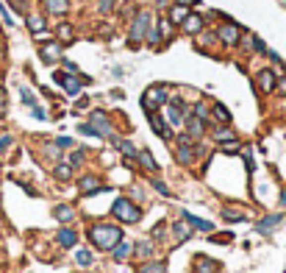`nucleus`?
<instances>
[{
	"label": "nucleus",
	"instance_id": "1",
	"mask_svg": "<svg viewBox=\"0 0 286 273\" xmlns=\"http://www.w3.org/2000/svg\"><path fill=\"white\" fill-rule=\"evenodd\" d=\"M86 234H89L92 245L100 248V251H112L114 245L122 240V229H119V226H112V223H95Z\"/></svg>",
	"mask_w": 286,
	"mask_h": 273
},
{
	"label": "nucleus",
	"instance_id": "2",
	"mask_svg": "<svg viewBox=\"0 0 286 273\" xmlns=\"http://www.w3.org/2000/svg\"><path fill=\"white\" fill-rule=\"evenodd\" d=\"M153 28V11L150 8H139L136 14L131 17V28H128V45L131 48H139L145 42L147 31Z\"/></svg>",
	"mask_w": 286,
	"mask_h": 273
},
{
	"label": "nucleus",
	"instance_id": "3",
	"mask_svg": "<svg viewBox=\"0 0 286 273\" xmlns=\"http://www.w3.org/2000/svg\"><path fill=\"white\" fill-rule=\"evenodd\" d=\"M167 100H170V87L167 84H153L150 90L142 92V109H145V114L159 112Z\"/></svg>",
	"mask_w": 286,
	"mask_h": 273
},
{
	"label": "nucleus",
	"instance_id": "4",
	"mask_svg": "<svg viewBox=\"0 0 286 273\" xmlns=\"http://www.w3.org/2000/svg\"><path fill=\"white\" fill-rule=\"evenodd\" d=\"M112 215L117 217L119 223H139L142 220V209L133 201H128V198H117V201H114Z\"/></svg>",
	"mask_w": 286,
	"mask_h": 273
},
{
	"label": "nucleus",
	"instance_id": "5",
	"mask_svg": "<svg viewBox=\"0 0 286 273\" xmlns=\"http://www.w3.org/2000/svg\"><path fill=\"white\" fill-rule=\"evenodd\" d=\"M217 39L225 45V48H236L239 45V39H242V25H236L233 20H220V25H217Z\"/></svg>",
	"mask_w": 286,
	"mask_h": 273
},
{
	"label": "nucleus",
	"instance_id": "6",
	"mask_svg": "<svg viewBox=\"0 0 286 273\" xmlns=\"http://www.w3.org/2000/svg\"><path fill=\"white\" fill-rule=\"evenodd\" d=\"M53 78H56V84L61 87L67 95H78V92H81V84H89L92 81V78H86V76H75V73H64V70H58Z\"/></svg>",
	"mask_w": 286,
	"mask_h": 273
},
{
	"label": "nucleus",
	"instance_id": "7",
	"mask_svg": "<svg viewBox=\"0 0 286 273\" xmlns=\"http://www.w3.org/2000/svg\"><path fill=\"white\" fill-rule=\"evenodd\" d=\"M39 59H42L45 64H56L61 62V42L58 39H45L42 45H39Z\"/></svg>",
	"mask_w": 286,
	"mask_h": 273
},
{
	"label": "nucleus",
	"instance_id": "8",
	"mask_svg": "<svg viewBox=\"0 0 286 273\" xmlns=\"http://www.w3.org/2000/svg\"><path fill=\"white\" fill-rule=\"evenodd\" d=\"M164 106H167V117H164V120H167L170 126H181L183 120H186V103H183L181 98L167 100Z\"/></svg>",
	"mask_w": 286,
	"mask_h": 273
},
{
	"label": "nucleus",
	"instance_id": "9",
	"mask_svg": "<svg viewBox=\"0 0 286 273\" xmlns=\"http://www.w3.org/2000/svg\"><path fill=\"white\" fill-rule=\"evenodd\" d=\"M275 84H278V76H275V70H270V67H264V70L256 73V87L261 95H272L275 92Z\"/></svg>",
	"mask_w": 286,
	"mask_h": 273
},
{
	"label": "nucleus",
	"instance_id": "10",
	"mask_svg": "<svg viewBox=\"0 0 286 273\" xmlns=\"http://www.w3.org/2000/svg\"><path fill=\"white\" fill-rule=\"evenodd\" d=\"M181 31L189 36H197L206 31V14H197V11H189V17L181 22Z\"/></svg>",
	"mask_w": 286,
	"mask_h": 273
},
{
	"label": "nucleus",
	"instance_id": "11",
	"mask_svg": "<svg viewBox=\"0 0 286 273\" xmlns=\"http://www.w3.org/2000/svg\"><path fill=\"white\" fill-rule=\"evenodd\" d=\"M78 189H81L84 195H95V192H103V189H109V187L103 184V179H100V176L89 173V176H81V182H78Z\"/></svg>",
	"mask_w": 286,
	"mask_h": 273
},
{
	"label": "nucleus",
	"instance_id": "12",
	"mask_svg": "<svg viewBox=\"0 0 286 273\" xmlns=\"http://www.w3.org/2000/svg\"><path fill=\"white\" fill-rule=\"evenodd\" d=\"M156 31H159L161 45H167L170 39H172V34H175V25H172V20H170L167 14H159L156 17Z\"/></svg>",
	"mask_w": 286,
	"mask_h": 273
},
{
	"label": "nucleus",
	"instance_id": "13",
	"mask_svg": "<svg viewBox=\"0 0 286 273\" xmlns=\"http://www.w3.org/2000/svg\"><path fill=\"white\" fill-rule=\"evenodd\" d=\"M147 120H150V126H153V131L159 134L161 140H170L172 137V128H170V123L164 117H161L159 112H153V114H147Z\"/></svg>",
	"mask_w": 286,
	"mask_h": 273
},
{
	"label": "nucleus",
	"instance_id": "14",
	"mask_svg": "<svg viewBox=\"0 0 286 273\" xmlns=\"http://www.w3.org/2000/svg\"><path fill=\"white\" fill-rule=\"evenodd\" d=\"M239 45H242L244 50H250V53H267L264 39H261V36H256V34H242Z\"/></svg>",
	"mask_w": 286,
	"mask_h": 273
},
{
	"label": "nucleus",
	"instance_id": "15",
	"mask_svg": "<svg viewBox=\"0 0 286 273\" xmlns=\"http://www.w3.org/2000/svg\"><path fill=\"white\" fill-rule=\"evenodd\" d=\"M186 134L192 137V140H200L203 134H206V120H200V117H195V114H186Z\"/></svg>",
	"mask_w": 286,
	"mask_h": 273
},
{
	"label": "nucleus",
	"instance_id": "16",
	"mask_svg": "<svg viewBox=\"0 0 286 273\" xmlns=\"http://www.w3.org/2000/svg\"><path fill=\"white\" fill-rule=\"evenodd\" d=\"M92 126L98 128V134H100V137H109V140L114 137V131H112V123H109L106 112H92Z\"/></svg>",
	"mask_w": 286,
	"mask_h": 273
},
{
	"label": "nucleus",
	"instance_id": "17",
	"mask_svg": "<svg viewBox=\"0 0 286 273\" xmlns=\"http://www.w3.org/2000/svg\"><path fill=\"white\" fill-rule=\"evenodd\" d=\"M195 273H220V262L217 259H209V257H195V265H192Z\"/></svg>",
	"mask_w": 286,
	"mask_h": 273
},
{
	"label": "nucleus",
	"instance_id": "18",
	"mask_svg": "<svg viewBox=\"0 0 286 273\" xmlns=\"http://www.w3.org/2000/svg\"><path fill=\"white\" fill-rule=\"evenodd\" d=\"M189 237H192V226H189L186 220H178V223H172V245L186 243Z\"/></svg>",
	"mask_w": 286,
	"mask_h": 273
},
{
	"label": "nucleus",
	"instance_id": "19",
	"mask_svg": "<svg viewBox=\"0 0 286 273\" xmlns=\"http://www.w3.org/2000/svg\"><path fill=\"white\" fill-rule=\"evenodd\" d=\"M25 25H28V31L34 36H39V34L48 31V20H45L42 14H25Z\"/></svg>",
	"mask_w": 286,
	"mask_h": 273
},
{
	"label": "nucleus",
	"instance_id": "20",
	"mask_svg": "<svg viewBox=\"0 0 286 273\" xmlns=\"http://www.w3.org/2000/svg\"><path fill=\"white\" fill-rule=\"evenodd\" d=\"M45 3V11L53 17H64L70 11V0H42Z\"/></svg>",
	"mask_w": 286,
	"mask_h": 273
},
{
	"label": "nucleus",
	"instance_id": "21",
	"mask_svg": "<svg viewBox=\"0 0 286 273\" xmlns=\"http://www.w3.org/2000/svg\"><path fill=\"white\" fill-rule=\"evenodd\" d=\"M56 39H58L61 45L75 42V28H72L70 22H58V25H56Z\"/></svg>",
	"mask_w": 286,
	"mask_h": 273
},
{
	"label": "nucleus",
	"instance_id": "22",
	"mask_svg": "<svg viewBox=\"0 0 286 273\" xmlns=\"http://www.w3.org/2000/svg\"><path fill=\"white\" fill-rule=\"evenodd\" d=\"M281 223H284V215H267L264 220H258L256 229L261 231V234H270V231L275 229V226H281Z\"/></svg>",
	"mask_w": 286,
	"mask_h": 273
},
{
	"label": "nucleus",
	"instance_id": "23",
	"mask_svg": "<svg viewBox=\"0 0 286 273\" xmlns=\"http://www.w3.org/2000/svg\"><path fill=\"white\" fill-rule=\"evenodd\" d=\"M167 17L172 20V25H181V22L189 17V8H186V6H178V3H172V6L167 8Z\"/></svg>",
	"mask_w": 286,
	"mask_h": 273
},
{
	"label": "nucleus",
	"instance_id": "24",
	"mask_svg": "<svg viewBox=\"0 0 286 273\" xmlns=\"http://www.w3.org/2000/svg\"><path fill=\"white\" fill-rule=\"evenodd\" d=\"M112 251H114V259H117V262H125V259L133 254V243H125V240H119V243L114 245Z\"/></svg>",
	"mask_w": 286,
	"mask_h": 273
},
{
	"label": "nucleus",
	"instance_id": "25",
	"mask_svg": "<svg viewBox=\"0 0 286 273\" xmlns=\"http://www.w3.org/2000/svg\"><path fill=\"white\" fill-rule=\"evenodd\" d=\"M236 140H239V137H236L233 128H228V126L214 128V142H220V145H225V142H236Z\"/></svg>",
	"mask_w": 286,
	"mask_h": 273
},
{
	"label": "nucleus",
	"instance_id": "26",
	"mask_svg": "<svg viewBox=\"0 0 286 273\" xmlns=\"http://www.w3.org/2000/svg\"><path fill=\"white\" fill-rule=\"evenodd\" d=\"M56 243L61 245V248H72V245L78 243V234H75L72 229H61V231L56 234Z\"/></svg>",
	"mask_w": 286,
	"mask_h": 273
},
{
	"label": "nucleus",
	"instance_id": "27",
	"mask_svg": "<svg viewBox=\"0 0 286 273\" xmlns=\"http://www.w3.org/2000/svg\"><path fill=\"white\" fill-rule=\"evenodd\" d=\"M183 220H186V223L192 226V229H200V231H211V229H214V226H211L209 220H203V217H195L192 212H183Z\"/></svg>",
	"mask_w": 286,
	"mask_h": 273
},
{
	"label": "nucleus",
	"instance_id": "28",
	"mask_svg": "<svg viewBox=\"0 0 286 273\" xmlns=\"http://www.w3.org/2000/svg\"><path fill=\"white\" fill-rule=\"evenodd\" d=\"M136 159H139V165L145 170H150V173H156L159 170V165H156V159H153V154L150 151H136Z\"/></svg>",
	"mask_w": 286,
	"mask_h": 273
},
{
	"label": "nucleus",
	"instance_id": "29",
	"mask_svg": "<svg viewBox=\"0 0 286 273\" xmlns=\"http://www.w3.org/2000/svg\"><path fill=\"white\" fill-rule=\"evenodd\" d=\"M211 117H214L217 123H223V126H228V123H230V112L225 109L223 103H214V106H211Z\"/></svg>",
	"mask_w": 286,
	"mask_h": 273
},
{
	"label": "nucleus",
	"instance_id": "30",
	"mask_svg": "<svg viewBox=\"0 0 286 273\" xmlns=\"http://www.w3.org/2000/svg\"><path fill=\"white\" fill-rule=\"evenodd\" d=\"M53 176H56V182H70L72 179V168L67 162H58L56 168H53Z\"/></svg>",
	"mask_w": 286,
	"mask_h": 273
},
{
	"label": "nucleus",
	"instance_id": "31",
	"mask_svg": "<svg viewBox=\"0 0 286 273\" xmlns=\"http://www.w3.org/2000/svg\"><path fill=\"white\" fill-rule=\"evenodd\" d=\"M53 215H56V220H58V223H70L72 217H75V212H72V206L61 203V206H56V209H53Z\"/></svg>",
	"mask_w": 286,
	"mask_h": 273
},
{
	"label": "nucleus",
	"instance_id": "32",
	"mask_svg": "<svg viewBox=\"0 0 286 273\" xmlns=\"http://www.w3.org/2000/svg\"><path fill=\"white\" fill-rule=\"evenodd\" d=\"M95 8H98L100 17H109L117 8V0H95Z\"/></svg>",
	"mask_w": 286,
	"mask_h": 273
},
{
	"label": "nucleus",
	"instance_id": "33",
	"mask_svg": "<svg viewBox=\"0 0 286 273\" xmlns=\"http://www.w3.org/2000/svg\"><path fill=\"white\" fill-rule=\"evenodd\" d=\"M133 254H139V257H150V254H153V243H150V240L136 243V245H133Z\"/></svg>",
	"mask_w": 286,
	"mask_h": 273
},
{
	"label": "nucleus",
	"instance_id": "34",
	"mask_svg": "<svg viewBox=\"0 0 286 273\" xmlns=\"http://www.w3.org/2000/svg\"><path fill=\"white\" fill-rule=\"evenodd\" d=\"M192 114H195V117H200V120H209L211 117V109H209V103H195V109H192Z\"/></svg>",
	"mask_w": 286,
	"mask_h": 273
},
{
	"label": "nucleus",
	"instance_id": "35",
	"mask_svg": "<svg viewBox=\"0 0 286 273\" xmlns=\"http://www.w3.org/2000/svg\"><path fill=\"white\" fill-rule=\"evenodd\" d=\"M223 217L228 220V223H242V220H244V215H242V212L230 209V206H228V209H223Z\"/></svg>",
	"mask_w": 286,
	"mask_h": 273
},
{
	"label": "nucleus",
	"instance_id": "36",
	"mask_svg": "<svg viewBox=\"0 0 286 273\" xmlns=\"http://www.w3.org/2000/svg\"><path fill=\"white\" fill-rule=\"evenodd\" d=\"M92 259H95V257H92V251H86V248H81V251L75 254V262H78V265H84V268L92 265Z\"/></svg>",
	"mask_w": 286,
	"mask_h": 273
},
{
	"label": "nucleus",
	"instance_id": "37",
	"mask_svg": "<svg viewBox=\"0 0 286 273\" xmlns=\"http://www.w3.org/2000/svg\"><path fill=\"white\" fill-rule=\"evenodd\" d=\"M84 159H86V148H78V151H72V156H70V162H67V165H70V168H78Z\"/></svg>",
	"mask_w": 286,
	"mask_h": 273
},
{
	"label": "nucleus",
	"instance_id": "38",
	"mask_svg": "<svg viewBox=\"0 0 286 273\" xmlns=\"http://www.w3.org/2000/svg\"><path fill=\"white\" fill-rule=\"evenodd\" d=\"M20 98H22V103L31 106V109L36 106V98H34V92H31L28 87H20Z\"/></svg>",
	"mask_w": 286,
	"mask_h": 273
},
{
	"label": "nucleus",
	"instance_id": "39",
	"mask_svg": "<svg viewBox=\"0 0 286 273\" xmlns=\"http://www.w3.org/2000/svg\"><path fill=\"white\" fill-rule=\"evenodd\" d=\"M164 271H167L164 262H147V265L142 268V273H164Z\"/></svg>",
	"mask_w": 286,
	"mask_h": 273
},
{
	"label": "nucleus",
	"instance_id": "40",
	"mask_svg": "<svg viewBox=\"0 0 286 273\" xmlns=\"http://www.w3.org/2000/svg\"><path fill=\"white\" fill-rule=\"evenodd\" d=\"M78 131H81V134H86V137H100V134H98V128L92 126V123H81V126H78Z\"/></svg>",
	"mask_w": 286,
	"mask_h": 273
},
{
	"label": "nucleus",
	"instance_id": "41",
	"mask_svg": "<svg viewBox=\"0 0 286 273\" xmlns=\"http://www.w3.org/2000/svg\"><path fill=\"white\" fill-rule=\"evenodd\" d=\"M8 3H11V8H14V11H20V14H28V3H25V0H8Z\"/></svg>",
	"mask_w": 286,
	"mask_h": 273
},
{
	"label": "nucleus",
	"instance_id": "42",
	"mask_svg": "<svg viewBox=\"0 0 286 273\" xmlns=\"http://www.w3.org/2000/svg\"><path fill=\"white\" fill-rule=\"evenodd\" d=\"M0 17H3V22H6L8 28H11V25H14V20H11V14H8V8L3 6V0H0Z\"/></svg>",
	"mask_w": 286,
	"mask_h": 273
},
{
	"label": "nucleus",
	"instance_id": "43",
	"mask_svg": "<svg viewBox=\"0 0 286 273\" xmlns=\"http://www.w3.org/2000/svg\"><path fill=\"white\" fill-rule=\"evenodd\" d=\"M6 112H8V100H6V92L0 90V120L6 117Z\"/></svg>",
	"mask_w": 286,
	"mask_h": 273
},
{
	"label": "nucleus",
	"instance_id": "44",
	"mask_svg": "<svg viewBox=\"0 0 286 273\" xmlns=\"http://www.w3.org/2000/svg\"><path fill=\"white\" fill-rule=\"evenodd\" d=\"M275 92H281V95L286 98V73H284V76H278V84H275Z\"/></svg>",
	"mask_w": 286,
	"mask_h": 273
},
{
	"label": "nucleus",
	"instance_id": "45",
	"mask_svg": "<svg viewBox=\"0 0 286 273\" xmlns=\"http://www.w3.org/2000/svg\"><path fill=\"white\" fill-rule=\"evenodd\" d=\"M11 142H14V140H11L8 134H6V137H0V154H6L8 148H11Z\"/></svg>",
	"mask_w": 286,
	"mask_h": 273
},
{
	"label": "nucleus",
	"instance_id": "46",
	"mask_svg": "<svg viewBox=\"0 0 286 273\" xmlns=\"http://www.w3.org/2000/svg\"><path fill=\"white\" fill-rule=\"evenodd\" d=\"M153 187L159 189L161 195H170V187H167V184H164V182H159V179H153Z\"/></svg>",
	"mask_w": 286,
	"mask_h": 273
},
{
	"label": "nucleus",
	"instance_id": "47",
	"mask_svg": "<svg viewBox=\"0 0 286 273\" xmlns=\"http://www.w3.org/2000/svg\"><path fill=\"white\" fill-rule=\"evenodd\" d=\"M31 114H34L36 120H45V117H48V114H45V109H42V106H34V109H31Z\"/></svg>",
	"mask_w": 286,
	"mask_h": 273
},
{
	"label": "nucleus",
	"instance_id": "48",
	"mask_svg": "<svg viewBox=\"0 0 286 273\" xmlns=\"http://www.w3.org/2000/svg\"><path fill=\"white\" fill-rule=\"evenodd\" d=\"M56 145H58V148H72V140H70V137H58Z\"/></svg>",
	"mask_w": 286,
	"mask_h": 273
},
{
	"label": "nucleus",
	"instance_id": "49",
	"mask_svg": "<svg viewBox=\"0 0 286 273\" xmlns=\"http://www.w3.org/2000/svg\"><path fill=\"white\" fill-rule=\"evenodd\" d=\"M211 243H230V234H220V237L211 234Z\"/></svg>",
	"mask_w": 286,
	"mask_h": 273
},
{
	"label": "nucleus",
	"instance_id": "50",
	"mask_svg": "<svg viewBox=\"0 0 286 273\" xmlns=\"http://www.w3.org/2000/svg\"><path fill=\"white\" fill-rule=\"evenodd\" d=\"M153 6L156 8H170L172 6V0H153Z\"/></svg>",
	"mask_w": 286,
	"mask_h": 273
},
{
	"label": "nucleus",
	"instance_id": "51",
	"mask_svg": "<svg viewBox=\"0 0 286 273\" xmlns=\"http://www.w3.org/2000/svg\"><path fill=\"white\" fill-rule=\"evenodd\" d=\"M172 3H178V6H197V3H200V0H172Z\"/></svg>",
	"mask_w": 286,
	"mask_h": 273
},
{
	"label": "nucleus",
	"instance_id": "52",
	"mask_svg": "<svg viewBox=\"0 0 286 273\" xmlns=\"http://www.w3.org/2000/svg\"><path fill=\"white\" fill-rule=\"evenodd\" d=\"M6 59V42H3V36H0V62Z\"/></svg>",
	"mask_w": 286,
	"mask_h": 273
},
{
	"label": "nucleus",
	"instance_id": "53",
	"mask_svg": "<svg viewBox=\"0 0 286 273\" xmlns=\"http://www.w3.org/2000/svg\"><path fill=\"white\" fill-rule=\"evenodd\" d=\"M281 203H284V206H286V192H281Z\"/></svg>",
	"mask_w": 286,
	"mask_h": 273
}]
</instances>
